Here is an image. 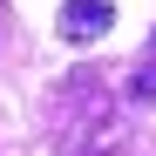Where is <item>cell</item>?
Listing matches in <instances>:
<instances>
[{
	"instance_id": "6da1fadb",
	"label": "cell",
	"mask_w": 156,
	"mask_h": 156,
	"mask_svg": "<svg viewBox=\"0 0 156 156\" xmlns=\"http://www.w3.org/2000/svg\"><path fill=\"white\" fill-rule=\"evenodd\" d=\"M55 129H61V149L68 156H95L115 143V95L95 82V75H75L55 102Z\"/></svg>"
},
{
	"instance_id": "7a4b0ae2",
	"label": "cell",
	"mask_w": 156,
	"mask_h": 156,
	"mask_svg": "<svg viewBox=\"0 0 156 156\" xmlns=\"http://www.w3.org/2000/svg\"><path fill=\"white\" fill-rule=\"evenodd\" d=\"M115 27V7L109 0H61V34L68 41H95Z\"/></svg>"
},
{
	"instance_id": "3957f363",
	"label": "cell",
	"mask_w": 156,
	"mask_h": 156,
	"mask_svg": "<svg viewBox=\"0 0 156 156\" xmlns=\"http://www.w3.org/2000/svg\"><path fill=\"white\" fill-rule=\"evenodd\" d=\"M129 102H156V68H143L136 82H129Z\"/></svg>"
},
{
	"instance_id": "277c9868",
	"label": "cell",
	"mask_w": 156,
	"mask_h": 156,
	"mask_svg": "<svg viewBox=\"0 0 156 156\" xmlns=\"http://www.w3.org/2000/svg\"><path fill=\"white\" fill-rule=\"evenodd\" d=\"M149 55H156V34H149Z\"/></svg>"
}]
</instances>
